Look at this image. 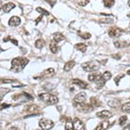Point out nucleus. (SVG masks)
<instances>
[{"mask_svg": "<svg viewBox=\"0 0 130 130\" xmlns=\"http://www.w3.org/2000/svg\"><path fill=\"white\" fill-rule=\"evenodd\" d=\"M29 59L25 57H16L11 61V68L10 70L14 72H21L29 63Z\"/></svg>", "mask_w": 130, "mask_h": 130, "instance_id": "1", "label": "nucleus"}, {"mask_svg": "<svg viewBox=\"0 0 130 130\" xmlns=\"http://www.w3.org/2000/svg\"><path fill=\"white\" fill-rule=\"evenodd\" d=\"M100 62H97V61H89V62H86L82 64V68L83 69V70L87 71V72L97 71L100 69Z\"/></svg>", "mask_w": 130, "mask_h": 130, "instance_id": "2", "label": "nucleus"}, {"mask_svg": "<svg viewBox=\"0 0 130 130\" xmlns=\"http://www.w3.org/2000/svg\"><path fill=\"white\" fill-rule=\"evenodd\" d=\"M39 126L42 130H50L54 126V122L49 119H41L39 121Z\"/></svg>", "mask_w": 130, "mask_h": 130, "instance_id": "3", "label": "nucleus"}, {"mask_svg": "<svg viewBox=\"0 0 130 130\" xmlns=\"http://www.w3.org/2000/svg\"><path fill=\"white\" fill-rule=\"evenodd\" d=\"M76 105V108L80 112L82 113H89L91 112V111L94 110V107L91 105V104H87V103H79V104H75Z\"/></svg>", "mask_w": 130, "mask_h": 130, "instance_id": "4", "label": "nucleus"}, {"mask_svg": "<svg viewBox=\"0 0 130 130\" xmlns=\"http://www.w3.org/2000/svg\"><path fill=\"white\" fill-rule=\"evenodd\" d=\"M54 75H55V70L52 68H50V69H47V70H45L43 71L39 77H36V79H41V80H43V79L50 78V77L53 76Z\"/></svg>", "mask_w": 130, "mask_h": 130, "instance_id": "5", "label": "nucleus"}, {"mask_svg": "<svg viewBox=\"0 0 130 130\" xmlns=\"http://www.w3.org/2000/svg\"><path fill=\"white\" fill-rule=\"evenodd\" d=\"M124 33V31L117 27H113L108 30V36L110 37H119Z\"/></svg>", "mask_w": 130, "mask_h": 130, "instance_id": "6", "label": "nucleus"}, {"mask_svg": "<svg viewBox=\"0 0 130 130\" xmlns=\"http://www.w3.org/2000/svg\"><path fill=\"white\" fill-rule=\"evenodd\" d=\"M73 127L74 130H85L84 123L78 118H75L73 121Z\"/></svg>", "mask_w": 130, "mask_h": 130, "instance_id": "7", "label": "nucleus"}, {"mask_svg": "<svg viewBox=\"0 0 130 130\" xmlns=\"http://www.w3.org/2000/svg\"><path fill=\"white\" fill-rule=\"evenodd\" d=\"M86 98H87V95H86L85 93H83V92L79 93L78 95H75V97L74 99V105L79 104V103H83L86 101Z\"/></svg>", "mask_w": 130, "mask_h": 130, "instance_id": "8", "label": "nucleus"}, {"mask_svg": "<svg viewBox=\"0 0 130 130\" xmlns=\"http://www.w3.org/2000/svg\"><path fill=\"white\" fill-rule=\"evenodd\" d=\"M24 111L26 113H31V114H35L36 113V114H37V113L40 111V108H39L38 106L32 104V105H28V106L25 107Z\"/></svg>", "mask_w": 130, "mask_h": 130, "instance_id": "9", "label": "nucleus"}, {"mask_svg": "<svg viewBox=\"0 0 130 130\" xmlns=\"http://www.w3.org/2000/svg\"><path fill=\"white\" fill-rule=\"evenodd\" d=\"M96 116L101 119H108L112 116V113L109 112L108 110H102V111H101V112L97 113Z\"/></svg>", "mask_w": 130, "mask_h": 130, "instance_id": "10", "label": "nucleus"}, {"mask_svg": "<svg viewBox=\"0 0 130 130\" xmlns=\"http://www.w3.org/2000/svg\"><path fill=\"white\" fill-rule=\"evenodd\" d=\"M21 24V19L18 17L17 16H14V17H11L9 20V25L11 27H16V26H18Z\"/></svg>", "mask_w": 130, "mask_h": 130, "instance_id": "11", "label": "nucleus"}, {"mask_svg": "<svg viewBox=\"0 0 130 130\" xmlns=\"http://www.w3.org/2000/svg\"><path fill=\"white\" fill-rule=\"evenodd\" d=\"M72 83L73 84H75L76 86H79L82 89H88V86H89L87 83L80 80V79H73Z\"/></svg>", "mask_w": 130, "mask_h": 130, "instance_id": "12", "label": "nucleus"}, {"mask_svg": "<svg viewBox=\"0 0 130 130\" xmlns=\"http://www.w3.org/2000/svg\"><path fill=\"white\" fill-rule=\"evenodd\" d=\"M64 39V36L61 32H56L52 35V40L55 43H59V42L62 41Z\"/></svg>", "mask_w": 130, "mask_h": 130, "instance_id": "13", "label": "nucleus"}, {"mask_svg": "<svg viewBox=\"0 0 130 130\" xmlns=\"http://www.w3.org/2000/svg\"><path fill=\"white\" fill-rule=\"evenodd\" d=\"M101 76H102V75L100 74L99 72H93V73H91L90 75H89V80L90 81V82H97L99 79L101 78Z\"/></svg>", "mask_w": 130, "mask_h": 130, "instance_id": "14", "label": "nucleus"}, {"mask_svg": "<svg viewBox=\"0 0 130 130\" xmlns=\"http://www.w3.org/2000/svg\"><path fill=\"white\" fill-rule=\"evenodd\" d=\"M108 127H109V122L108 121H102L96 127L95 130H106Z\"/></svg>", "mask_w": 130, "mask_h": 130, "instance_id": "15", "label": "nucleus"}, {"mask_svg": "<svg viewBox=\"0 0 130 130\" xmlns=\"http://www.w3.org/2000/svg\"><path fill=\"white\" fill-rule=\"evenodd\" d=\"M114 44L116 48H118V49H122V48H125V47H127V46L129 45V43H127V42L125 41H115L114 42Z\"/></svg>", "mask_w": 130, "mask_h": 130, "instance_id": "16", "label": "nucleus"}, {"mask_svg": "<svg viewBox=\"0 0 130 130\" xmlns=\"http://www.w3.org/2000/svg\"><path fill=\"white\" fill-rule=\"evenodd\" d=\"M15 6L16 5H14L13 3H7V4H5V5H3V10L5 13H9L10 10L15 8Z\"/></svg>", "mask_w": 130, "mask_h": 130, "instance_id": "17", "label": "nucleus"}, {"mask_svg": "<svg viewBox=\"0 0 130 130\" xmlns=\"http://www.w3.org/2000/svg\"><path fill=\"white\" fill-rule=\"evenodd\" d=\"M75 64V61H70V62H66L64 65V67H63L64 71H67V72H68V71H70L73 68H74Z\"/></svg>", "mask_w": 130, "mask_h": 130, "instance_id": "18", "label": "nucleus"}, {"mask_svg": "<svg viewBox=\"0 0 130 130\" xmlns=\"http://www.w3.org/2000/svg\"><path fill=\"white\" fill-rule=\"evenodd\" d=\"M75 48L77 50H79V51L83 52V53H85L86 50H87V45L83 43H77V44H75Z\"/></svg>", "mask_w": 130, "mask_h": 130, "instance_id": "19", "label": "nucleus"}, {"mask_svg": "<svg viewBox=\"0 0 130 130\" xmlns=\"http://www.w3.org/2000/svg\"><path fill=\"white\" fill-rule=\"evenodd\" d=\"M50 50L52 53L56 54V53H57L58 50H59V47H58L57 44H56V43H55L54 41H52L50 44Z\"/></svg>", "mask_w": 130, "mask_h": 130, "instance_id": "20", "label": "nucleus"}, {"mask_svg": "<svg viewBox=\"0 0 130 130\" xmlns=\"http://www.w3.org/2000/svg\"><path fill=\"white\" fill-rule=\"evenodd\" d=\"M121 103V101L120 100H117V99H114V100H111L109 102H108V105L111 107V108H116L120 105Z\"/></svg>", "mask_w": 130, "mask_h": 130, "instance_id": "21", "label": "nucleus"}, {"mask_svg": "<svg viewBox=\"0 0 130 130\" xmlns=\"http://www.w3.org/2000/svg\"><path fill=\"white\" fill-rule=\"evenodd\" d=\"M65 130H74L73 127V121H71V119H68L65 124Z\"/></svg>", "mask_w": 130, "mask_h": 130, "instance_id": "22", "label": "nucleus"}, {"mask_svg": "<svg viewBox=\"0 0 130 130\" xmlns=\"http://www.w3.org/2000/svg\"><path fill=\"white\" fill-rule=\"evenodd\" d=\"M44 44H45V42L44 40H43V39H38V40H37L35 43V46L37 49H42V48L44 46Z\"/></svg>", "mask_w": 130, "mask_h": 130, "instance_id": "23", "label": "nucleus"}, {"mask_svg": "<svg viewBox=\"0 0 130 130\" xmlns=\"http://www.w3.org/2000/svg\"><path fill=\"white\" fill-rule=\"evenodd\" d=\"M90 104H91L92 106L95 108V107H97V108H99V107L101 106V102L98 101L96 98L95 97H92L91 99H90Z\"/></svg>", "mask_w": 130, "mask_h": 130, "instance_id": "24", "label": "nucleus"}, {"mask_svg": "<svg viewBox=\"0 0 130 130\" xmlns=\"http://www.w3.org/2000/svg\"><path fill=\"white\" fill-rule=\"evenodd\" d=\"M111 76H112V74L109 72V71H106V72H104V74L103 75H102V78L103 79L104 81L106 82H108V80H110L111 79Z\"/></svg>", "mask_w": 130, "mask_h": 130, "instance_id": "25", "label": "nucleus"}, {"mask_svg": "<svg viewBox=\"0 0 130 130\" xmlns=\"http://www.w3.org/2000/svg\"><path fill=\"white\" fill-rule=\"evenodd\" d=\"M103 5L107 8H111L115 5V0H103Z\"/></svg>", "mask_w": 130, "mask_h": 130, "instance_id": "26", "label": "nucleus"}, {"mask_svg": "<svg viewBox=\"0 0 130 130\" xmlns=\"http://www.w3.org/2000/svg\"><path fill=\"white\" fill-rule=\"evenodd\" d=\"M37 11L39 12V13H41L42 15H44V16H50V12L48 11V10H46L44 9H43V8L41 7H37Z\"/></svg>", "mask_w": 130, "mask_h": 130, "instance_id": "27", "label": "nucleus"}, {"mask_svg": "<svg viewBox=\"0 0 130 130\" xmlns=\"http://www.w3.org/2000/svg\"><path fill=\"white\" fill-rule=\"evenodd\" d=\"M114 22L113 19H111V18H102V19L99 20V23L100 24H112V23Z\"/></svg>", "mask_w": 130, "mask_h": 130, "instance_id": "28", "label": "nucleus"}, {"mask_svg": "<svg viewBox=\"0 0 130 130\" xmlns=\"http://www.w3.org/2000/svg\"><path fill=\"white\" fill-rule=\"evenodd\" d=\"M75 2L80 6H85L89 3V0H75Z\"/></svg>", "mask_w": 130, "mask_h": 130, "instance_id": "29", "label": "nucleus"}, {"mask_svg": "<svg viewBox=\"0 0 130 130\" xmlns=\"http://www.w3.org/2000/svg\"><path fill=\"white\" fill-rule=\"evenodd\" d=\"M8 41H10L13 44H15L16 46H18V42L16 40V39H13V38H11L10 37H6L4 38V42H8Z\"/></svg>", "mask_w": 130, "mask_h": 130, "instance_id": "30", "label": "nucleus"}, {"mask_svg": "<svg viewBox=\"0 0 130 130\" xmlns=\"http://www.w3.org/2000/svg\"><path fill=\"white\" fill-rule=\"evenodd\" d=\"M121 110L123 112H130V102L125 103L124 105L121 107Z\"/></svg>", "mask_w": 130, "mask_h": 130, "instance_id": "31", "label": "nucleus"}, {"mask_svg": "<svg viewBox=\"0 0 130 130\" xmlns=\"http://www.w3.org/2000/svg\"><path fill=\"white\" fill-rule=\"evenodd\" d=\"M127 117L126 116V115H123V116H121V118L119 119V124H120L121 126L124 125L125 122L127 121Z\"/></svg>", "mask_w": 130, "mask_h": 130, "instance_id": "32", "label": "nucleus"}, {"mask_svg": "<svg viewBox=\"0 0 130 130\" xmlns=\"http://www.w3.org/2000/svg\"><path fill=\"white\" fill-rule=\"evenodd\" d=\"M8 91H9V89H0V101L3 99V97L5 95V94L7 93Z\"/></svg>", "mask_w": 130, "mask_h": 130, "instance_id": "33", "label": "nucleus"}, {"mask_svg": "<svg viewBox=\"0 0 130 130\" xmlns=\"http://www.w3.org/2000/svg\"><path fill=\"white\" fill-rule=\"evenodd\" d=\"M16 82L17 80H14V79H2L1 80L2 83H13Z\"/></svg>", "mask_w": 130, "mask_h": 130, "instance_id": "34", "label": "nucleus"}, {"mask_svg": "<svg viewBox=\"0 0 130 130\" xmlns=\"http://www.w3.org/2000/svg\"><path fill=\"white\" fill-rule=\"evenodd\" d=\"M80 37H82V38H83V39H89V38L91 37V35H90L89 33H84V34L81 35Z\"/></svg>", "mask_w": 130, "mask_h": 130, "instance_id": "35", "label": "nucleus"}, {"mask_svg": "<svg viewBox=\"0 0 130 130\" xmlns=\"http://www.w3.org/2000/svg\"><path fill=\"white\" fill-rule=\"evenodd\" d=\"M121 77H123V75H119V76H116V77H115V83H116L117 85L119 84V82H120V80H121Z\"/></svg>", "mask_w": 130, "mask_h": 130, "instance_id": "36", "label": "nucleus"}, {"mask_svg": "<svg viewBox=\"0 0 130 130\" xmlns=\"http://www.w3.org/2000/svg\"><path fill=\"white\" fill-rule=\"evenodd\" d=\"M9 107H10V104H2L0 106V109H4V108H9Z\"/></svg>", "mask_w": 130, "mask_h": 130, "instance_id": "37", "label": "nucleus"}, {"mask_svg": "<svg viewBox=\"0 0 130 130\" xmlns=\"http://www.w3.org/2000/svg\"><path fill=\"white\" fill-rule=\"evenodd\" d=\"M46 1H47L48 3H50V4L51 7H53V6L55 5V4H56V1H55V0H46Z\"/></svg>", "mask_w": 130, "mask_h": 130, "instance_id": "38", "label": "nucleus"}, {"mask_svg": "<svg viewBox=\"0 0 130 130\" xmlns=\"http://www.w3.org/2000/svg\"><path fill=\"white\" fill-rule=\"evenodd\" d=\"M42 19H43V15L39 17V18H37V19H36V21H35V24H38V23L40 22V21H41Z\"/></svg>", "mask_w": 130, "mask_h": 130, "instance_id": "39", "label": "nucleus"}, {"mask_svg": "<svg viewBox=\"0 0 130 130\" xmlns=\"http://www.w3.org/2000/svg\"><path fill=\"white\" fill-rule=\"evenodd\" d=\"M113 58H115V59H120L121 58V55L120 54H115V55H113Z\"/></svg>", "mask_w": 130, "mask_h": 130, "instance_id": "40", "label": "nucleus"}, {"mask_svg": "<svg viewBox=\"0 0 130 130\" xmlns=\"http://www.w3.org/2000/svg\"><path fill=\"white\" fill-rule=\"evenodd\" d=\"M123 130H130V123H129V124H128V125H127V127H125V128H124V129H123Z\"/></svg>", "mask_w": 130, "mask_h": 130, "instance_id": "41", "label": "nucleus"}, {"mask_svg": "<svg viewBox=\"0 0 130 130\" xmlns=\"http://www.w3.org/2000/svg\"><path fill=\"white\" fill-rule=\"evenodd\" d=\"M9 130H18V127H11Z\"/></svg>", "mask_w": 130, "mask_h": 130, "instance_id": "42", "label": "nucleus"}, {"mask_svg": "<svg viewBox=\"0 0 130 130\" xmlns=\"http://www.w3.org/2000/svg\"><path fill=\"white\" fill-rule=\"evenodd\" d=\"M2 8H3V5H2V2L0 1V10H1Z\"/></svg>", "mask_w": 130, "mask_h": 130, "instance_id": "43", "label": "nucleus"}, {"mask_svg": "<svg viewBox=\"0 0 130 130\" xmlns=\"http://www.w3.org/2000/svg\"><path fill=\"white\" fill-rule=\"evenodd\" d=\"M127 5L130 6V0H128V1H127Z\"/></svg>", "mask_w": 130, "mask_h": 130, "instance_id": "44", "label": "nucleus"}, {"mask_svg": "<svg viewBox=\"0 0 130 130\" xmlns=\"http://www.w3.org/2000/svg\"><path fill=\"white\" fill-rule=\"evenodd\" d=\"M2 51H4V50H3V49H2L1 47H0V52H2Z\"/></svg>", "mask_w": 130, "mask_h": 130, "instance_id": "45", "label": "nucleus"}, {"mask_svg": "<svg viewBox=\"0 0 130 130\" xmlns=\"http://www.w3.org/2000/svg\"><path fill=\"white\" fill-rule=\"evenodd\" d=\"M127 75H130V70L127 71Z\"/></svg>", "mask_w": 130, "mask_h": 130, "instance_id": "46", "label": "nucleus"}, {"mask_svg": "<svg viewBox=\"0 0 130 130\" xmlns=\"http://www.w3.org/2000/svg\"><path fill=\"white\" fill-rule=\"evenodd\" d=\"M127 17H128V18H130V13H129V14H127Z\"/></svg>", "mask_w": 130, "mask_h": 130, "instance_id": "47", "label": "nucleus"}, {"mask_svg": "<svg viewBox=\"0 0 130 130\" xmlns=\"http://www.w3.org/2000/svg\"><path fill=\"white\" fill-rule=\"evenodd\" d=\"M129 28H130V24H129Z\"/></svg>", "mask_w": 130, "mask_h": 130, "instance_id": "48", "label": "nucleus"}, {"mask_svg": "<svg viewBox=\"0 0 130 130\" xmlns=\"http://www.w3.org/2000/svg\"><path fill=\"white\" fill-rule=\"evenodd\" d=\"M39 130H42V129H39Z\"/></svg>", "mask_w": 130, "mask_h": 130, "instance_id": "49", "label": "nucleus"}]
</instances>
